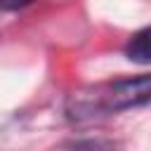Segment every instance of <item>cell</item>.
<instances>
[{
    "label": "cell",
    "mask_w": 151,
    "mask_h": 151,
    "mask_svg": "<svg viewBox=\"0 0 151 151\" xmlns=\"http://www.w3.org/2000/svg\"><path fill=\"white\" fill-rule=\"evenodd\" d=\"M149 97H151V78L137 76L127 80H116L106 90V94H101L97 106L101 111H125V109L146 104Z\"/></svg>",
    "instance_id": "1"
},
{
    "label": "cell",
    "mask_w": 151,
    "mask_h": 151,
    "mask_svg": "<svg viewBox=\"0 0 151 151\" xmlns=\"http://www.w3.org/2000/svg\"><path fill=\"white\" fill-rule=\"evenodd\" d=\"M149 35H151V31L149 28H142L132 40H130V45H127V59H132V61H137V64H149L151 61V50H149Z\"/></svg>",
    "instance_id": "2"
},
{
    "label": "cell",
    "mask_w": 151,
    "mask_h": 151,
    "mask_svg": "<svg viewBox=\"0 0 151 151\" xmlns=\"http://www.w3.org/2000/svg\"><path fill=\"white\" fill-rule=\"evenodd\" d=\"M26 2H31V0H0V7H2V9H19V7H24Z\"/></svg>",
    "instance_id": "3"
}]
</instances>
